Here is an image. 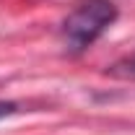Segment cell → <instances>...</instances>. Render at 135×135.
Instances as JSON below:
<instances>
[{"label":"cell","instance_id":"7a4b0ae2","mask_svg":"<svg viewBox=\"0 0 135 135\" xmlns=\"http://www.w3.org/2000/svg\"><path fill=\"white\" fill-rule=\"evenodd\" d=\"M109 75H114V78H125V81H135V55H127V57H122L117 60L114 65L107 70Z\"/></svg>","mask_w":135,"mask_h":135},{"label":"cell","instance_id":"6da1fadb","mask_svg":"<svg viewBox=\"0 0 135 135\" xmlns=\"http://www.w3.org/2000/svg\"><path fill=\"white\" fill-rule=\"evenodd\" d=\"M117 16H119V11L112 0H83L62 21L65 50L73 52V55L86 52L101 34L117 21Z\"/></svg>","mask_w":135,"mask_h":135},{"label":"cell","instance_id":"3957f363","mask_svg":"<svg viewBox=\"0 0 135 135\" xmlns=\"http://www.w3.org/2000/svg\"><path fill=\"white\" fill-rule=\"evenodd\" d=\"M18 109H21V107H18L16 101H3V99H0V119H5V117H11V114H16Z\"/></svg>","mask_w":135,"mask_h":135}]
</instances>
